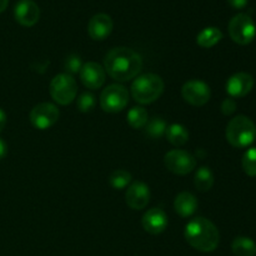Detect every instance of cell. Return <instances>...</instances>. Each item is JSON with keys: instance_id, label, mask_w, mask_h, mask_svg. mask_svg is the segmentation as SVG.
<instances>
[{"instance_id": "cell-1", "label": "cell", "mask_w": 256, "mask_h": 256, "mask_svg": "<svg viewBox=\"0 0 256 256\" xmlns=\"http://www.w3.org/2000/svg\"><path fill=\"white\" fill-rule=\"evenodd\" d=\"M104 69L110 78L118 82H128L142 69V59L129 48H114L104 59Z\"/></svg>"}, {"instance_id": "cell-2", "label": "cell", "mask_w": 256, "mask_h": 256, "mask_svg": "<svg viewBox=\"0 0 256 256\" xmlns=\"http://www.w3.org/2000/svg\"><path fill=\"white\" fill-rule=\"evenodd\" d=\"M184 235L188 244L199 252H214L219 245V230L205 218H196L188 222Z\"/></svg>"}, {"instance_id": "cell-3", "label": "cell", "mask_w": 256, "mask_h": 256, "mask_svg": "<svg viewBox=\"0 0 256 256\" xmlns=\"http://www.w3.org/2000/svg\"><path fill=\"white\" fill-rule=\"evenodd\" d=\"M256 126L252 119L244 115H238L230 120L226 126V139L230 145L238 149L248 148L254 142Z\"/></svg>"}, {"instance_id": "cell-4", "label": "cell", "mask_w": 256, "mask_h": 256, "mask_svg": "<svg viewBox=\"0 0 256 256\" xmlns=\"http://www.w3.org/2000/svg\"><path fill=\"white\" fill-rule=\"evenodd\" d=\"M164 92V82L156 74H144L135 79L132 85V95L140 104H152Z\"/></svg>"}, {"instance_id": "cell-5", "label": "cell", "mask_w": 256, "mask_h": 256, "mask_svg": "<svg viewBox=\"0 0 256 256\" xmlns=\"http://www.w3.org/2000/svg\"><path fill=\"white\" fill-rule=\"evenodd\" d=\"M78 92V85L70 74H59L50 82V95L60 105H68L74 102Z\"/></svg>"}, {"instance_id": "cell-6", "label": "cell", "mask_w": 256, "mask_h": 256, "mask_svg": "<svg viewBox=\"0 0 256 256\" xmlns=\"http://www.w3.org/2000/svg\"><path fill=\"white\" fill-rule=\"evenodd\" d=\"M229 35L239 45H248L255 39V22L248 14H238L230 20Z\"/></svg>"}, {"instance_id": "cell-7", "label": "cell", "mask_w": 256, "mask_h": 256, "mask_svg": "<svg viewBox=\"0 0 256 256\" xmlns=\"http://www.w3.org/2000/svg\"><path fill=\"white\" fill-rule=\"evenodd\" d=\"M129 102L126 88L119 84L109 85L100 95V106L106 112H119Z\"/></svg>"}, {"instance_id": "cell-8", "label": "cell", "mask_w": 256, "mask_h": 256, "mask_svg": "<svg viewBox=\"0 0 256 256\" xmlns=\"http://www.w3.org/2000/svg\"><path fill=\"white\" fill-rule=\"evenodd\" d=\"M168 170L176 175H186L196 166V159L185 150L175 149L166 152L164 158Z\"/></svg>"}, {"instance_id": "cell-9", "label": "cell", "mask_w": 256, "mask_h": 256, "mask_svg": "<svg viewBox=\"0 0 256 256\" xmlns=\"http://www.w3.org/2000/svg\"><path fill=\"white\" fill-rule=\"evenodd\" d=\"M59 115V109L54 104L40 102L30 112V122L36 129L46 130L58 122Z\"/></svg>"}, {"instance_id": "cell-10", "label": "cell", "mask_w": 256, "mask_h": 256, "mask_svg": "<svg viewBox=\"0 0 256 256\" xmlns=\"http://www.w3.org/2000/svg\"><path fill=\"white\" fill-rule=\"evenodd\" d=\"M182 95L184 100L194 106H202L210 99V88L202 80H190L182 85Z\"/></svg>"}, {"instance_id": "cell-11", "label": "cell", "mask_w": 256, "mask_h": 256, "mask_svg": "<svg viewBox=\"0 0 256 256\" xmlns=\"http://www.w3.org/2000/svg\"><path fill=\"white\" fill-rule=\"evenodd\" d=\"M14 16L22 26H32L39 22L40 9L34 0H19L14 8Z\"/></svg>"}, {"instance_id": "cell-12", "label": "cell", "mask_w": 256, "mask_h": 256, "mask_svg": "<svg viewBox=\"0 0 256 256\" xmlns=\"http://www.w3.org/2000/svg\"><path fill=\"white\" fill-rule=\"evenodd\" d=\"M105 78H106L105 69L98 62H86L80 70V79L88 89H100L105 82Z\"/></svg>"}, {"instance_id": "cell-13", "label": "cell", "mask_w": 256, "mask_h": 256, "mask_svg": "<svg viewBox=\"0 0 256 256\" xmlns=\"http://www.w3.org/2000/svg\"><path fill=\"white\" fill-rule=\"evenodd\" d=\"M125 200H126V204L130 209H144L150 202L149 186L142 182H132L128 189L126 194H125Z\"/></svg>"}, {"instance_id": "cell-14", "label": "cell", "mask_w": 256, "mask_h": 256, "mask_svg": "<svg viewBox=\"0 0 256 256\" xmlns=\"http://www.w3.org/2000/svg\"><path fill=\"white\" fill-rule=\"evenodd\" d=\"M254 88V78L248 72H236L226 82V92L230 96L242 98L249 94Z\"/></svg>"}, {"instance_id": "cell-15", "label": "cell", "mask_w": 256, "mask_h": 256, "mask_svg": "<svg viewBox=\"0 0 256 256\" xmlns=\"http://www.w3.org/2000/svg\"><path fill=\"white\" fill-rule=\"evenodd\" d=\"M112 20L104 12L95 14L88 24V32L92 40H104L112 34Z\"/></svg>"}, {"instance_id": "cell-16", "label": "cell", "mask_w": 256, "mask_h": 256, "mask_svg": "<svg viewBox=\"0 0 256 256\" xmlns=\"http://www.w3.org/2000/svg\"><path fill=\"white\" fill-rule=\"evenodd\" d=\"M142 224L145 232H148L149 234H162L168 228V216L162 209L152 208V209L148 210L145 212L144 216H142Z\"/></svg>"}, {"instance_id": "cell-17", "label": "cell", "mask_w": 256, "mask_h": 256, "mask_svg": "<svg viewBox=\"0 0 256 256\" xmlns=\"http://www.w3.org/2000/svg\"><path fill=\"white\" fill-rule=\"evenodd\" d=\"M174 209L182 218H189L196 212L198 200L192 192H182L175 198Z\"/></svg>"}, {"instance_id": "cell-18", "label": "cell", "mask_w": 256, "mask_h": 256, "mask_svg": "<svg viewBox=\"0 0 256 256\" xmlns=\"http://www.w3.org/2000/svg\"><path fill=\"white\" fill-rule=\"evenodd\" d=\"M222 39V30H220L219 28L209 26L202 29V32L198 34L196 42L199 46L209 49V48H212L214 45H216Z\"/></svg>"}, {"instance_id": "cell-19", "label": "cell", "mask_w": 256, "mask_h": 256, "mask_svg": "<svg viewBox=\"0 0 256 256\" xmlns=\"http://www.w3.org/2000/svg\"><path fill=\"white\" fill-rule=\"evenodd\" d=\"M232 250L236 256H255L256 244L250 238L239 236L232 242Z\"/></svg>"}, {"instance_id": "cell-20", "label": "cell", "mask_w": 256, "mask_h": 256, "mask_svg": "<svg viewBox=\"0 0 256 256\" xmlns=\"http://www.w3.org/2000/svg\"><path fill=\"white\" fill-rule=\"evenodd\" d=\"M168 142L174 146H182L189 140V132L186 128L180 124H172L166 129Z\"/></svg>"}, {"instance_id": "cell-21", "label": "cell", "mask_w": 256, "mask_h": 256, "mask_svg": "<svg viewBox=\"0 0 256 256\" xmlns=\"http://www.w3.org/2000/svg\"><path fill=\"white\" fill-rule=\"evenodd\" d=\"M194 184L199 192H209L214 185V175L206 166H202L195 172Z\"/></svg>"}, {"instance_id": "cell-22", "label": "cell", "mask_w": 256, "mask_h": 256, "mask_svg": "<svg viewBox=\"0 0 256 256\" xmlns=\"http://www.w3.org/2000/svg\"><path fill=\"white\" fill-rule=\"evenodd\" d=\"M128 122L134 129H142L149 122L148 112L142 106H135L128 112Z\"/></svg>"}, {"instance_id": "cell-23", "label": "cell", "mask_w": 256, "mask_h": 256, "mask_svg": "<svg viewBox=\"0 0 256 256\" xmlns=\"http://www.w3.org/2000/svg\"><path fill=\"white\" fill-rule=\"evenodd\" d=\"M130 182H132V174L122 169L115 170L109 176V184L116 190H122L126 188Z\"/></svg>"}, {"instance_id": "cell-24", "label": "cell", "mask_w": 256, "mask_h": 256, "mask_svg": "<svg viewBox=\"0 0 256 256\" xmlns=\"http://www.w3.org/2000/svg\"><path fill=\"white\" fill-rule=\"evenodd\" d=\"M145 126H146V135L152 139H159L166 132V122L162 118H152Z\"/></svg>"}, {"instance_id": "cell-25", "label": "cell", "mask_w": 256, "mask_h": 256, "mask_svg": "<svg viewBox=\"0 0 256 256\" xmlns=\"http://www.w3.org/2000/svg\"><path fill=\"white\" fill-rule=\"evenodd\" d=\"M242 165L249 176H256V148H250L242 155Z\"/></svg>"}, {"instance_id": "cell-26", "label": "cell", "mask_w": 256, "mask_h": 256, "mask_svg": "<svg viewBox=\"0 0 256 256\" xmlns=\"http://www.w3.org/2000/svg\"><path fill=\"white\" fill-rule=\"evenodd\" d=\"M76 106L78 109H79V112H92L95 106L94 95L90 94V92H84V94H82L79 98H78Z\"/></svg>"}, {"instance_id": "cell-27", "label": "cell", "mask_w": 256, "mask_h": 256, "mask_svg": "<svg viewBox=\"0 0 256 256\" xmlns=\"http://www.w3.org/2000/svg\"><path fill=\"white\" fill-rule=\"evenodd\" d=\"M82 68V59H80L78 55H70V56L66 58L65 60V69H66L68 72L70 74H76V72H80Z\"/></svg>"}, {"instance_id": "cell-28", "label": "cell", "mask_w": 256, "mask_h": 256, "mask_svg": "<svg viewBox=\"0 0 256 256\" xmlns=\"http://www.w3.org/2000/svg\"><path fill=\"white\" fill-rule=\"evenodd\" d=\"M236 110V102L232 98H228L222 102V112L224 115H232Z\"/></svg>"}, {"instance_id": "cell-29", "label": "cell", "mask_w": 256, "mask_h": 256, "mask_svg": "<svg viewBox=\"0 0 256 256\" xmlns=\"http://www.w3.org/2000/svg\"><path fill=\"white\" fill-rule=\"evenodd\" d=\"M226 2L228 4H229L230 6L234 8V9H242V8L246 6L249 0H226Z\"/></svg>"}, {"instance_id": "cell-30", "label": "cell", "mask_w": 256, "mask_h": 256, "mask_svg": "<svg viewBox=\"0 0 256 256\" xmlns=\"http://www.w3.org/2000/svg\"><path fill=\"white\" fill-rule=\"evenodd\" d=\"M6 152H8L6 144H5L4 140H2V138H0V160L4 159L5 155H6Z\"/></svg>"}, {"instance_id": "cell-31", "label": "cell", "mask_w": 256, "mask_h": 256, "mask_svg": "<svg viewBox=\"0 0 256 256\" xmlns=\"http://www.w3.org/2000/svg\"><path fill=\"white\" fill-rule=\"evenodd\" d=\"M5 124H6V114H5L4 110L0 108V132H2V129L5 128Z\"/></svg>"}, {"instance_id": "cell-32", "label": "cell", "mask_w": 256, "mask_h": 256, "mask_svg": "<svg viewBox=\"0 0 256 256\" xmlns=\"http://www.w3.org/2000/svg\"><path fill=\"white\" fill-rule=\"evenodd\" d=\"M8 4H9V0H0V12H2L6 9Z\"/></svg>"}]
</instances>
